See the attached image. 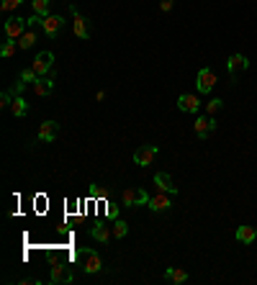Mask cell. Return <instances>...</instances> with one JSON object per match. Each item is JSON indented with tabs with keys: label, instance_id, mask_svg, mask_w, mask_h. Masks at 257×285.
Here are the masks:
<instances>
[{
	"label": "cell",
	"instance_id": "obj_5",
	"mask_svg": "<svg viewBox=\"0 0 257 285\" xmlns=\"http://www.w3.org/2000/svg\"><path fill=\"white\" fill-rule=\"evenodd\" d=\"M31 67H34V72H36L39 77H47V75L54 69V54H52V52H39Z\"/></svg>",
	"mask_w": 257,
	"mask_h": 285
},
{
	"label": "cell",
	"instance_id": "obj_13",
	"mask_svg": "<svg viewBox=\"0 0 257 285\" xmlns=\"http://www.w3.org/2000/svg\"><path fill=\"white\" fill-rule=\"evenodd\" d=\"M70 8H72V28H75V36H77V39H88V36H90L88 21H85V16H82L75 6H70Z\"/></svg>",
	"mask_w": 257,
	"mask_h": 285
},
{
	"label": "cell",
	"instance_id": "obj_20",
	"mask_svg": "<svg viewBox=\"0 0 257 285\" xmlns=\"http://www.w3.org/2000/svg\"><path fill=\"white\" fill-rule=\"evenodd\" d=\"M254 239H257V229H254V226H239V229H237V241L252 244Z\"/></svg>",
	"mask_w": 257,
	"mask_h": 285
},
{
	"label": "cell",
	"instance_id": "obj_15",
	"mask_svg": "<svg viewBox=\"0 0 257 285\" xmlns=\"http://www.w3.org/2000/svg\"><path fill=\"white\" fill-rule=\"evenodd\" d=\"M62 26H65V18H62V16H54V13L44 16V21H41V28H44V33H47L49 39H54Z\"/></svg>",
	"mask_w": 257,
	"mask_h": 285
},
{
	"label": "cell",
	"instance_id": "obj_26",
	"mask_svg": "<svg viewBox=\"0 0 257 285\" xmlns=\"http://www.w3.org/2000/svg\"><path fill=\"white\" fill-rule=\"evenodd\" d=\"M21 3H23V0H0V11H3V13H13V11H18Z\"/></svg>",
	"mask_w": 257,
	"mask_h": 285
},
{
	"label": "cell",
	"instance_id": "obj_1",
	"mask_svg": "<svg viewBox=\"0 0 257 285\" xmlns=\"http://www.w3.org/2000/svg\"><path fill=\"white\" fill-rule=\"evenodd\" d=\"M149 203V193L144 188H123L121 190V208H137V206H147Z\"/></svg>",
	"mask_w": 257,
	"mask_h": 285
},
{
	"label": "cell",
	"instance_id": "obj_18",
	"mask_svg": "<svg viewBox=\"0 0 257 285\" xmlns=\"http://www.w3.org/2000/svg\"><path fill=\"white\" fill-rule=\"evenodd\" d=\"M165 280H167V282L180 285V282H185V280H188V272H185L183 267H167V270H165Z\"/></svg>",
	"mask_w": 257,
	"mask_h": 285
},
{
	"label": "cell",
	"instance_id": "obj_22",
	"mask_svg": "<svg viewBox=\"0 0 257 285\" xmlns=\"http://www.w3.org/2000/svg\"><path fill=\"white\" fill-rule=\"evenodd\" d=\"M49 6H52V0H31V11L39 16H49Z\"/></svg>",
	"mask_w": 257,
	"mask_h": 285
},
{
	"label": "cell",
	"instance_id": "obj_17",
	"mask_svg": "<svg viewBox=\"0 0 257 285\" xmlns=\"http://www.w3.org/2000/svg\"><path fill=\"white\" fill-rule=\"evenodd\" d=\"M154 185H157V190H165L170 195H178V185L173 183V177H170L167 172H157L154 175Z\"/></svg>",
	"mask_w": 257,
	"mask_h": 285
},
{
	"label": "cell",
	"instance_id": "obj_4",
	"mask_svg": "<svg viewBox=\"0 0 257 285\" xmlns=\"http://www.w3.org/2000/svg\"><path fill=\"white\" fill-rule=\"evenodd\" d=\"M157 154H159V147L157 144H144V147H139L134 152V162H137L139 167H149V165H154Z\"/></svg>",
	"mask_w": 257,
	"mask_h": 285
},
{
	"label": "cell",
	"instance_id": "obj_28",
	"mask_svg": "<svg viewBox=\"0 0 257 285\" xmlns=\"http://www.w3.org/2000/svg\"><path fill=\"white\" fill-rule=\"evenodd\" d=\"M88 193H90L93 198H101V200H106V198L111 195V193H108L106 188H98V185H90V190H88Z\"/></svg>",
	"mask_w": 257,
	"mask_h": 285
},
{
	"label": "cell",
	"instance_id": "obj_14",
	"mask_svg": "<svg viewBox=\"0 0 257 285\" xmlns=\"http://www.w3.org/2000/svg\"><path fill=\"white\" fill-rule=\"evenodd\" d=\"M178 108H180L183 113H198V111H201V98L193 95V93H183V95L178 98Z\"/></svg>",
	"mask_w": 257,
	"mask_h": 285
},
{
	"label": "cell",
	"instance_id": "obj_19",
	"mask_svg": "<svg viewBox=\"0 0 257 285\" xmlns=\"http://www.w3.org/2000/svg\"><path fill=\"white\" fill-rule=\"evenodd\" d=\"M11 113H13L16 118H23V116L28 113V103H26V98H23V95H16V98H13V103H11Z\"/></svg>",
	"mask_w": 257,
	"mask_h": 285
},
{
	"label": "cell",
	"instance_id": "obj_25",
	"mask_svg": "<svg viewBox=\"0 0 257 285\" xmlns=\"http://www.w3.org/2000/svg\"><path fill=\"white\" fill-rule=\"evenodd\" d=\"M221 108H224L221 98H211V100L206 103V113H208V116H216V113H219Z\"/></svg>",
	"mask_w": 257,
	"mask_h": 285
},
{
	"label": "cell",
	"instance_id": "obj_12",
	"mask_svg": "<svg viewBox=\"0 0 257 285\" xmlns=\"http://www.w3.org/2000/svg\"><path fill=\"white\" fill-rule=\"evenodd\" d=\"M57 134H59V124H57V121H44V124L39 126L36 139H39V141H44V144H49V141H54V139H57Z\"/></svg>",
	"mask_w": 257,
	"mask_h": 285
},
{
	"label": "cell",
	"instance_id": "obj_16",
	"mask_svg": "<svg viewBox=\"0 0 257 285\" xmlns=\"http://www.w3.org/2000/svg\"><path fill=\"white\" fill-rule=\"evenodd\" d=\"M90 236H93L95 241H101V244H108L111 236H113V226H106L103 221H98L95 226H90Z\"/></svg>",
	"mask_w": 257,
	"mask_h": 285
},
{
	"label": "cell",
	"instance_id": "obj_27",
	"mask_svg": "<svg viewBox=\"0 0 257 285\" xmlns=\"http://www.w3.org/2000/svg\"><path fill=\"white\" fill-rule=\"evenodd\" d=\"M21 80H23L26 85H34L36 80H39V75L34 72V67H26V69H21Z\"/></svg>",
	"mask_w": 257,
	"mask_h": 285
},
{
	"label": "cell",
	"instance_id": "obj_30",
	"mask_svg": "<svg viewBox=\"0 0 257 285\" xmlns=\"http://www.w3.org/2000/svg\"><path fill=\"white\" fill-rule=\"evenodd\" d=\"M173 3H175V0H159V11L170 13V11H173Z\"/></svg>",
	"mask_w": 257,
	"mask_h": 285
},
{
	"label": "cell",
	"instance_id": "obj_29",
	"mask_svg": "<svg viewBox=\"0 0 257 285\" xmlns=\"http://www.w3.org/2000/svg\"><path fill=\"white\" fill-rule=\"evenodd\" d=\"M13 98H16V93H13V90H6L3 95H0V105H3V108H11Z\"/></svg>",
	"mask_w": 257,
	"mask_h": 285
},
{
	"label": "cell",
	"instance_id": "obj_21",
	"mask_svg": "<svg viewBox=\"0 0 257 285\" xmlns=\"http://www.w3.org/2000/svg\"><path fill=\"white\" fill-rule=\"evenodd\" d=\"M34 42H36V31L34 28H26V33L18 39V49H31Z\"/></svg>",
	"mask_w": 257,
	"mask_h": 285
},
{
	"label": "cell",
	"instance_id": "obj_31",
	"mask_svg": "<svg viewBox=\"0 0 257 285\" xmlns=\"http://www.w3.org/2000/svg\"><path fill=\"white\" fill-rule=\"evenodd\" d=\"M108 219H118V203H108Z\"/></svg>",
	"mask_w": 257,
	"mask_h": 285
},
{
	"label": "cell",
	"instance_id": "obj_11",
	"mask_svg": "<svg viewBox=\"0 0 257 285\" xmlns=\"http://www.w3.org/2000/svg\"><path fill=\"white\" fill-rule=\"evenodd\" d=\"M26 28H28V21H26V18L13 16V18H8V21H6V36H8V39H16V42L26 33Z\"/></svg>",
	"mask_w": 257,
	"mask_h": 285
},
{
	"label": "cell",
	"instance_id": "obj_9",
	"mask_svg": "<svg viewBox=\"0 0 257 285\" xmlns=\"http://www.w3.org/2000/svg\"><path fill=\"white\" fill-rule=\"evenodd\" d=\"M247 67H249V59H247L244 54H232V57L227 59V69H229L232 83H237V77H239Z\"/></svg>",
	"mask_w": 257,
	"mask_h": 285
},
{
	"label": "cell",
	"instance_id": "obj_10",
	"mask_svg": "<svg viewBox=\"0 0 257 285\" xmlns=\"http://www.w3.org/2000/svg\"><path fill=\"white\" fill-rule=\"evenodd\" d=\"M213 129H216V121H213V116H198L196 121H193V131L201 136V139H206V136H211L213 134Z\"/></svg>",
	"mask_w": 257,
	"mask_h": 285
},
{
	"label": "cell",
	"instance_id": "obj_6",
	"mask_svg": "<svg viewBox=\"0 0 257 285\" xmlns=\"http://www.w3.org/2000/svg\"><path fill=\"white\" fill-rule=\"evenodd\" d=\"M72 280H75V275H72V270H70V265H67V262H62V260L52 262V275H49V282L59 285V282H72Z\"/></svg>",
	"mask_w": 257,
	"mask_h": 285
},
{
	"label": "cell",
	"instance_id": "obj_8",
	"mask_svg": "<svg viewBox=\"0 0 257 285\" xmlns=\"http://www.w3.org/2000/svg\"><path fill=\"white\" fill-rule=\"evenodd\" d=\"M54 80H57V69H52L47 77H39L36 83L31 85V90H34L39 98H47V95H52V90H54Z\"/></svg>",
	"mask_w": 257,
	"mask_h": 285
},
{
	"label": "cell",
	"instance_id": "obj_3",
	"mask_svg": "<svg viewBox=\"0 0 257 285\" xmlns=\"http://www.w3.org/2000/svg\"><path fill=\"white\" fill-rule=\"evenodd\" d=\"M196 88L201 90V95H208L213 88H216V72H213L211 67L198 69V75H196Z\"/></svg>",
	"mask_w": 257,
	"mask_h": 285
},
{
	"label": "cell",
	"instance_id": "obj_23",
	"mask_svg": "<svg viewBox=\"0 0 257 285\" xmlns=\"http://www.w3.org/2000/svg\"><path fill=\"white\" fill-rule=\"evenodd\" d=\"M126 234H128V224H126L123 219H116V221H113V236H116V239H123Z\"/></svg>",
	"mask_w": 257,
	"mask_h": 285
},
{
	"label": "cell",
	"instance_id": "obj_7",
	"mask_svg": "<svg viewBox=\"0 0 257 285\" xmlns=\"http://www.w3.org/2000/svg\"><path fill=\"white\" fill-rule=\"evenodd\" d=\"M147 208L154 211V213H165V211L173 208V198H170V193H165V190H157V195H149Z\"/></svg>",
	"mask_w": 257,
	"mask_h": 285
},
{
	"label": "cell",
	"instance_id": "obj_24",
	"mask_svg": "<svg viewBox=\"0 0 257 285\" xmlns=\"http://www.w3.org/2000/svg\"><path fill=\"white\" fill-rule=\"evenodd\" d=\"M13 54H16V39H8V42L0 47V57L8 59V57H13Z\"/></svg>",
	"mask_w": 257,
	"mask_h": 285
},
{
	"label": "cell",
	"instance_id": "obj_2",
	"mask_svg": "<svg viewBox=\"0 0 257 285\" xmlns=\"http://www.w3.org/2000/svg\"><path fill=\"white\" fill-rule=\"evenodd\" d=\"M77 262H80V267L88 272V275H93V272H101L103 270V260H101V255L95 252V250H88V247H82V250H77Z\"/></svg>",
	"mask_w": 257,
	"mask_h": 285
}]
</instances>
